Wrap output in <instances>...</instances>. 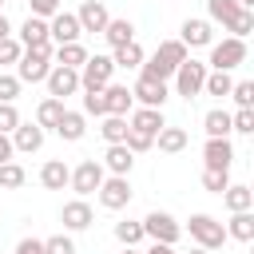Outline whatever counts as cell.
Listing matches in <instances>:
<instances>
[{
    "label": "cell",
    "instance_id": "1",
    "mask_svg": "<svg viewBox=\"0 0 254 254\" xmlns=\"http://www.w3.org/2000/svg\"><path fill=\"white\" fill-rule=\"evenodd\" d=\"M190 52L179 44V40H163L159 48H155V56H143V64H139V75H147V79H159V83H167L171 75H175V67L187 60Z\"/></svg>",
    "mask_w": 254,
    "mask_h": 254
},
{
    "label": "cell",
    "instance_id": "2",
    "mask_svg": "<svg viewBox=\"0 0 254 254\" xmlns=\"http://www.w3.org/2000/svg\"><path fill=\"white\" fill-rule=\"evenodd\" d=\"M52 52H56V44L24 48V56L16 60V79H20V83H44L48 71H52Z\"/></svg>",
    "mask_w": 254,
    "mask_h": 254
},
{
    "label": "cell",
    "instance_id": "3",
    "mask_svg": "<svg viewBox=\"0 0 254 254\" xmlns=\"http://www.w3.org/2000/svg\"><path fill=\"white\" fill-rule=\"evenodd\" d=\"M187 230H190V238H194L198 250H222V242H226V226L214 214H190Z\"/></svg>",
    "mask_w": 254,
    "mask_h": 254
},
{
    "label": "cell",
    "instance_id": "4",
    "mask_svg": "<svg viewBox=\"0 0 254 254\" xmlns=\"http://www.w3.org/2000/svg\"><path fill=\"white\" fill-rule=\"evenodd\" d=\"M238 64H246V40L226 36V40L210 44V60H206V67H210V71H234Z\"/></svg>",
    "mask_w": 254,
    "mask_h": 254
},
{
    "label": "cell",
    "instance_id": "5",
    "mask_svg": "<svg viewBox=\"0 0 254 254\" xmlns=\"http://www.w3.org/2000/svg\"><path fill=\"white\" fill-rule=\"evenodd\" d=\"M206 71H210L206 64H198V60L187 56V60L175 67V75H171V79H175V95H183V99L202 95V79H206Z\"/></svg>",
    "mask_w": 254,
    "mask_h": 254
},
{
    "label": "cell",
    "instance_id": "6",
    "mask_svg": "<svg viewBox=\"0 0 254 254\" xmlns=\"http://www.w3.org/2000/svg\"><path fill=\"white\" fill-rule=\"evenodd\" d=\"M143 222V238H151V242H163V246H175L179 238H183V226L175 222V214H167V210H151L147 218H139Z\"/></svg>",
    "mask_w": 254,
    "mask_h": 254
},
{
    "label": "cell",
    "instance_id": "7",
    "mask_svg": "<svg viewBox=\"0 0 254 254\" xmlns=\"http://www.w3.org/2000/svg\"><path fill=\"white\" fill-rule=\"evenodd\" d=\"M115 75L111 56H87V64L79 67V91H103Z\"/></svg>",
    "mask_w": 254,
    "mask_h": 254
},
{
    "label": "cell",
    "instance_id": "8",
    "mask_svg": "<svg viewBox=\"0 0 254 254\" xmlns=\"http://www.w3.org/2000/svg\"><path fill=\"white\" fill-rule=\"evenodd\" d=\"M107 179V171H103V163L99 159H83L79 167H71V179H67V187L79 194V198H87V194H95L99 190V183Z\"/></svg>",
    "mask_w": 254,
    "mask_h": 254
},
{
    "label": "cell",
    "instance_id": "9",
    "mask_svg": "<svg viewBox=\"0 0 254 254\" xmlns=\"http://www.w3.org/2000/svg\"><path fill=\"white\" fill-rule=\"evenodd\" d=\"M95 194H99V206H103V210H123V206L131 202V194H135V190H131L127 175H107V179L99 183V190H95Z\"/></svg>",
    "mask_w": 254,
    "mask_h": 254
},
{
    "label": "cell",
    "instance_id": "10",
    "mask_svg": "<svg viewBox=\"0 0 254 254\" xmlns=\"http://www.w3.org/2000/svg\"><path fill=\"white\" fill-rule=\"evenodd\" d=\"M167 83H159V79H147V75H139L135 83H131V99L139 103V107H155V111H163V103H167Z\"/></svg>",
    "mask_w": 254,
    "mask_h": 254
},
{
    "label": "cell",
    "instance_id": "11",
    "mask_svg": "<svg viewBox=\"0 0 254 254\" xmlns=\"http://www.w3.org/2000/svg\"><path fill=\"white\" fill-rule=\"evenodd\" d=\"M79 20H75V12H56L52 20H48V40L60 48V44H79Z\"/></svg>",
    "mask_w": 254,
    "mask_h": 254
},
{
    "label": "cell",
    "instance_id": "12",
    "mask_svg": "<svg viewBox=\"0 0 254 254\" xmlns=\"http://www.w3.org/2000/svg\"><path fill=\"white\" fill-rule=\"evenodd\" d=\"M44 83H48V95L64 103L67 95H75V91H79V71H71V67H56V64H52V71H48V79H44Z\"/></svg>",
    "mask_w": 254,
    "mask_h": 254
},
{
    "label": "cell",
    "instance_id": "13",
    "mask_svg": "<svg viewBox=\"0 0 254 254\" xmlns=\"http://www.w3.org/2000/svg\"><path fill=\"white\" fill-rule=\"evenodd\" d=\"M179 44L190 52V48H210L214 44V28H210V20H183V28H179Z\"/></svg>",
    "mask_w": 254,
    "mask_h": 254
},
{
    "label": "cell",
    "instance_id": "14",
    "mask_svg": "<svg viewBox=\"0 0 254 254\" xmlns=\"http://www.w3.org/2000/svg\"><path fill=\"white\" fill-rule=\"evenodd\" d=\"M60 222H64V230H87V226L95 222V210H91L87 198H71V202H64Z\"/></svg>",
    "mask_w": 254,
    "mask_h": 254
},
{
    "label": "cell",
    "instance_id": "15",
    "mask_svg": "<svg viewBox=\"0 0 254 254\" xmlns=\"http://www.w3.org/2000/svg\"><path fill=\"white\" fill-rule=\"evenodd\" d=\"M75 20H79V32H103L107 20H111V12H107L103 0H83L79 12H75Z\"/></svg>",
    "mask_w": 254,
    "mask_h": 254
},
{
    "label": "cell",
    "instance_id": "16",
    "mask_svg": "<svg viewBox=\"0 0 254 254\" xmlns=\"http://www.w3.org/2000/svg\"><path fill=\"white\" fill-rule=\"evenodd\" d=\"M202 163H206V171H230V163H234L230 139H206L202 143Z\"/></svg>",
    "mask_w": 254,
    "mask_h": 254
},
{
    "label": "cell",
    "instance_id": "17",
    "mask_svg": "<svg viewBox=\"0 0 254 254\" xmlns=\"http://www.w3.org/2000/svg\"><path fill=\"white\" fill-rule=\"evenodd\" d=\"M127 127H131V131H143V135H151V139H155V135L167 127V119H163V111H155V107H131Z\"/></svg>",
    "mask_w": 254,
    "mask_h": 254
},
{
    "label": "cell",
    "instance_id": "18",
    "mask_svg": "<svg viewBox=\"0 0 254 254\" xmlns=\"http://www.w3.org/2000/svg\"><path fill=\"white\" fill-rule=\"evenodd\" d=\"M103 171L107 175H131V167H135V155L123 147V143H107V151H103Z\"/></svg>",
    "mask_w": 254,
    "mask_h": 254
},
{
    "label": "cell",
    "instance_id": "19",
    "mask_svg": "<svg viewBox=\"0 0 254 254\" xmlns=\"http://www.w3.org/2000/svg\"><path fill=\"white\" fill-rule=\"evenodd\" d=\"M103 103H107V115H131V107H135L127 83H107L103 87Z\"/></svg>",
    "mask_w": 254,
    "mask_h": 254
},
{
    "label": "cell",
    "instance_id": "20",
    "mask_svg": "<svg viewBox=\"0 0 254 254\" xmlns=\"http://www.w3.org/2000/svg\"><path fill=\"white\" fill-rule=\"evenodd\" d=\"M56 135H60L64 143H79V139L87 135V115H83V111H64L60 123H56Z\"/></svg>",
    "mask_w": 254,
    "mask_h": 254
},
{
    "label": "cell",
    "instance_id": "21",
    "mask_svg": "<svg viewBox=\"0 0 254 254\" xmlns=\"http://www.w3.org/2000/svg\"><path fill=\"white\" fill-rule=\"evenodd\" d=\"M40 147H44V127H36V123H24V119H20V127L12 131V151L32 155V151H40Z\"/></svg>",
    "mask_w": 254,
    "mask_h": 254
},
{
    "label": "cell",
    "instance_id": "22",
    "mask_svg": "<svg viewBox=\"0 0 254 254\" xmlns=\"http://www.w3.org/2000/svg\"><path fill=\"white\" fill-rule=\"evenodd\" d=\"M67 179H71V167H67L64 159H48V163L40 167V187H44V190H64Z\"/></svg>",
    "mask_w": 254,
    "mask_h": 254
},
{
    "label": "cell",
    "instance_id": "23",
    "mask_svg": "<svg viewBox=\"0 0 254 254\" xmlns=\"http://www.w3.org/2000/svg\"><path fill=\"white\" fill-rule=\"evenodd\" d=\"M40 44H52V40H48V20L28 16V20L20 24V48H40Z\"/></svg>",
    "mask_w": 254,
    "mask_h": 254
},
{
    "label": "cell",
    "instance_id": "24",
    "mask_svg": "<svg viewBox=\"0 0 254 254\" xmlns=\"http://www.w3.org/2000/svg\"><path fill=\"white\" fill-rule=\"evenodd\" d=\"M52 64H56V67H71V71H79V67L87 64V48H83V44H60V48L52 52Z\"/></svg>",
    "mask_w": 254,
    "mask_h": 254
},
{
    "label": "cell",
    "instance_id": "25",
    "mask_svg": "<svg viewBox=\"0 0 254 254\" xmlns=\"http://www.w3.org/2000/svg\"><path fill=\"white\" fill-rule=\"evenodd\" d=\"M99 36H103L111 48H123V44H131V40H135V24H131L127 16H123V20H115V16H111V20H107V28H103Z\"/></svg>",
    "mask_w": 254,
    "mask_h": 254
},
{
    "label": "cell",
    "instance_id": "26",
    "mask_svg": "<svg viewBox=\"0 0 254 254\" xmlns=\"http://www.w3.org/2000/svg\"><path fill=\"white\" fill-rule=\"evenodd\" d=\"M202 131H206V139H230V111L210 107L202 115Z\"/></svg>",
    "mask_w": 254,
    "mask_h": 254
},
{
    "label": "cell",
    "instance_id": "27",
    "mask_svg": "<svg viewBox=\"0 0 254 254\" xmlns=\"http://www.w3.org/2000/svg\"><path fill=\"white\" fill-rule=\"evenodd\" d=\"M187 143H190V135H187L183 127H171V123H167V127H163V131L155 135V147H159L163 155H179V151H183Z\"/></svg>",
    "mask_w": 254,
    "mask_h": 254
},
{
    "label": "cell",
    "instance_id": "28",
    "mask_svg": "<svg viewBox=\"0 0 254 254\" xmlns=\"http://www.w3.org/2000/svg\"><path fill=\"white\" fill-rule=\"evenodd\" d=\"M222 202H226V210H230V214L250 210V206H254V190H250L246 183H230V187L222 190Z\"/></svg>",
    "mask_w": 254,
    "mask_h": 254
},
{
    "label": "cell",
    "instance_id": "29",
    "mask_svg": "<svg viewBox=\"0 0 254 254\" xmlns=\"http://www.w3.org/2000/svg\"><path fill=\"white\" fill-rule=\"evenodd\" d=\"M64 111H67V107H64L60 99H52V95H48V99H40V107H36V127H44V131L52 127V131H56V123H60V115H64Z\"/></svg>",
    "mask_w": 254,
    "mask_h": 254
},
{
    "label": "cell",
    "instance_id": "30",
    "mask_svg": "<svg viewBox=\"0 0 254 254\" xmlns=\"http://www.w3.org/2000/svg\"><path fill=\"white\" fill-rule=\"evenodd\" d=\"M226 238L250 242V238H254V214H250V210H238V214H230V222H226Z\"/></svg>",
    "mask_w": 254,
    "mask_h": 254
},
{
    "label": "cell",
    "instance_id": "31",
    "mask_svg": "<svg viewBox=\"0 0 254 254\" xmlns=\"http://www.w3.org/2000/svg\"><path fill=\"white\" fill-rule=\"evenodd\" d=\"M222 28H226L234 40H246V36L254 32V8H238V12H234L226 24H222Z\"/></svg>",
    "mask_w": 254,
    "mask_h": 254
},
{
    "label": "cell",
    "instance_id": "32",
    "mask_svg": "<svg viewBox=\"0 0 254 254\" xmlns=\"http://www.w3.org/2000/svg\"><path fill=\"white\" fill-rule=\"evenodd\" d=\"M230 87H234L230 71H206V79H202V95H214V99H226Z\"/></svg>",
    "mask_w": 254,
    "mask_h": 254
},
{
    "label": "cell",
    "instance_id": "33",
    "mask_svg": "<svg viewBox=\"0 0 254 254\" xmlns=\"http://www.w3.org/2000/svg\"><path fill=\"white\" fill-rule=\"evenodd\" d=\"M99 135H103V143H123L127 139V115H103Z\"/></svg>",
    "mask_w": 254,
    "mask_h": 254
},
{
    "label": "cell",
    "instance_id": "34",
    "mask_svg": "<svg viewBox=\"0 0 254 254\" xmlns=\"http://www.w3.org/2000/svg\"><path fill=\"white\" fill-rule=\"evenodd\" d=\"M28 183V171L16 163V159H8V163H0V190H20Z\"/></svg>",
    "mask_w": 254,
    "mask_h": 254
},
{
    "label": "cell",
    "instance_id": "35",
    "mask_svg": "<svg viewBox=\"0 0 254 254\" xmlns=\"http://www.w3.org/2000/svg\"><path fill=\"white\" fill-rule=\"evenodd\" d=\"M111 64L115 67H139L143 64V48L131 40V44H123V48H111Z\"/></svg>",
    "mask_w": 254,
    "mask_h": 254
},
{
    "label": "cell",
    "instance_id": "36",
    "mask_svg": "<svg viewBox=\"0 0 254 254\" xmlns=\"http://www.w3.org/2000/svg\"><path fill=\"white\" fill-rule=\"evenodd\" d=\"M115 238H119L123 246H135V242H143V222H135V218H123V222H115Z\"/></svg>",
    "mask_w": 254,
    "mask_h": 254
},
{
    "label": "cell",
    "instance_id": "37",
    "mask_svg": "<svg viewBox=\"0 0 254 254\" xmlns=\"http://www.w3.org/2000/svg\"><path fill=\"white\" fill-rule=\"evenodd\" d=\"M234 12H238L234 0H206V16H210V24H226Z\"/></svg>",
    "mask_w": 254,
    "mask_h": 254
},
{
    "label": "cell",
    "instance_id": "38",
    "mask_svg": "<svg viewBox=\"0 0 254 254\" xmlns=\"http://www.w3.org/2000/svg\"><path fill=\"white\" fill-rule=\"evenodd\" d=\"M230 131H238V135H254V107H238V111L230 115Z\"/></svg>",
    "mask_w": 254,
    "mask_h": 254
},
{
    "label": "cell",
    "instance_id": "39",
    "mask_svg": "<svg viewBox=\"0 0 254 254\" xmlns=\"http://www.w3.org/2000/svg\"><path fill=\"white\" fill-rule=\"evenodd\" d=\"M202 187H206L210 194H222V190L230 187V171H206V167H202Z\"/></svg>",
    "mask_w": 254,
    "mask_h": 254
},
{
    "label": "cell",
    "instance_id": "40",
    "mask_svg": "<svg viewBox=\"0 0 254 254\" xmlns=\"http://www.w3.org/2000/svg\"><path fill=\"white\" fill-rule=\"evenodd\" d=\"M123 147H127L131 155H143V151H151V147H155V139H151V135H143V131H131V127H127Z\"/></svg>",
    "mask_w": 254,
    "mask_h": 254
},
{
    "label": "cell",
    "instance_id": "41",
    "mask_svg": "<svg viewBox=\"0 0 254 254\" xmlns=\"http://www.w3.org/2000/svg\"><path fill=\"white\" fill-rule=\"evenodd\" d=\"M230 99H234L238 107H254V83H250V79H238V83L230 87Z\"/></svg>",
    "mask_w": 254,
    "mask_h": 254
},
{
    "label": "cell",
    "instance_id": "42",
    "mask_svg": "<svg viewBox=\"0 0 254 254\" xmlns=\"http://www.w3.org/2000/svg\"><path fill=\"white\" fill-rule=\"evenodd\" d=\"M83 115H95V119H103V115H107L103 91H83Z\"/></svg>",
    "mask_w": 254,
    "mask_h": 254
},
{
    "label": "cell",
    "instance_id": "43",
    "mask_svg": "<svg viewBox=\"0 0 254 254\" xmlns=\"http://www.w3.org/2000/svg\"><path fill=\"white\" fill-rule=\"evenodd\" d=\"M20 79L16 75H8V71H0V103H16V95H20Z\"/></svg>",
    "mask_w": 254,
    "mask_h": 254
},
{
    "label": "cell",
    "instance_id": "44",
    "mask_svg": "<svg viewBox=\"0 0 254 254\" xmlns=\"http://www.w3.org/2000/svg\"><path fill=\"white\" fill-rule=\"evenodd\" d=\"M24 56V48H20V40L16 36H8V40H0V67H8V64H16Z\"/></svg>",
    "mask_w": 254,
    "mask_h": 254
},
{
    "label": "cell",
    "instance_id": "45",
    "mask_svg": "<svg viewBox=\"0 0 254 254\" xmlns=\"http://www.w3.org/2000/svg\"><path fill=\"white\" fill-rule=\"evenodd\" d=\"M44 254H75V242L67 234H52V238H44Z\"/></svg>",
    "mask_w": 254,
    "mask_h": 254
},
{
    "label": "cell",
    "instance_id": "46",
    "mask_svg": "<svg viewBox=\"0 0 254 254\" xmlns=\"http://www.w3.org/2000/svg\"><path fill=\"white\" fill-rule=\"evenodd\" d=\"M16 127H20V111H16V103H0V131L12 135Z\"/></svg>",
    "mask_w": 254,
    "mask_h": 254
},
{
    "label": "cell",
    "instance_id": "47",
    "mask_svg": "<svg viewBox=\"0 0 254 254\" xmlns=\"http://www.w3.org/2000/svg\"><path fill=\"white\" fill-rule=\"evenodd\" d=\"M60 4H64V0H28V8H32L28 16H40V20H52V16L60 12Z\"/></svg>",
    "mask_w": 254,
    "mask_h": 254
},
{
    "label": "cell",
    "instance_id": "48",
    "mask_svg": "<svg viewBox=\"0 0 254 254\" xmlns=\"http://www.w3.org/2000/svg\"><path fill=\"white\" fill-rule=\"evenodd\" d=\"M12 254H44V238H20Z\"/></svg>",
    "mask_w": 254,
    "mask_h": 254
},
{
    "label": "cell",
    "instance_id": "49",
    "mask_svg": "<svg viewBox=\"0 0 254 254\" xmlns=\"http://www.w3.org/2000/svg\"><path fill=\"white\" fill-rule=\"evenodd\" d=\"M12 155H16V151H12V135H4V131H0V163H8Z\"/></svg>",
    "mask_w": 254,
    "mask_h": 254
},
{
    "label": "cell",
    "instance_id": "50",
    "mask_svg": "<svg viewBox=\"0 0 254 254\" xmlns=\"http://www.w3.org/2000/svg\"><path fill=\"white\" fill-rule=\"evenodd\" d=\"M143 254H175V246H163V242H151Z\"/></svg>",
    "mask_w": 254,
    "mask_h": 254
},
{
    "label": "cell",
    "instance_id": "51",
    "mask_svg": "<svg viewBox=\"0 0 254 254\" xmlns=\"http://www.w3.org/2000/svg\"><path fill=\"white\" fill-rule=\"evenodd\" d=\"M8 36H12V24H8V16L0 12V40H8Z\"/></svg>",
    "mask_w": 254,
    "mask_h": 254
},
{
    "label": "cell",
    "instance_id": "52",
    "mask_svg": "<svg viewBox=\"0 0 254 254\" xmlns=\"http://www.w3.org/2000/svg\"><path fill=\"white\" fill-rule=\"evenodd\" d=\"M234 4H238V8H254V0H234Z\"/></svg>",
    "mask_w": 254,
    "mask_h": 254
},
{
    "label": "cell",
    "instance_id": "53",
    "mask_svg": "<svg viewBox=\"0 0 254 254\" xmlns=\"http://www.w3.org/2000/svg\"><path fill=\"white\" fill-rule=\"evenodd\" d=\"M187 254H210V250H198V246H190V250H187Z\"/></svg>",
    "mask_w": 254,
    "mask_h": 254
},
{
    "label": "cell",
    "instance_id": "54",
    "mask_svg": "<svg viewBox=\"0 0 254 254\" xmlns=\"http://www.w3.org/2000/svg\"><path fill=\"white\" fill-rule=\"evenodd\" d=\"M123 254H143V250H135V246H123Z\"/></svg>",
    "mask_w": 254,
    "mask_h": 254
},
{
    "label": "cell",
    "instance_id": "55",
    "mask_svg": "<svg viewBox=\"0 0 254 254\" xmlns=\"http://www.w3.org/2000/svg\"><path fill=\"white\" fill-rule=\"evenodd\" d=\"M0 12H4V0H0Z\"/></svg>",
    "mask_w": 254,
    "mask_h": 254
}]
</instances>
